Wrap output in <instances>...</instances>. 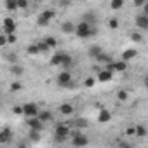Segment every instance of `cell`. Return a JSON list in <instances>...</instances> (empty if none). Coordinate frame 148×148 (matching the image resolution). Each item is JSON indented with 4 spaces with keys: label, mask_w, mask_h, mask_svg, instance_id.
<instances>
[{
    "label": "cell",
    "mask_w": 148,
    "mask_h": 148,
    "mask_svg": "<svg viewBox=\"0 0 148 148\" xmlns=\"http://www.w3.org/2000/svg\"><path fill=\"white\" fill-rule=\"evenodd\" d=\"M75 33H77L80 38H87V37L94 35V33H96V30H94V28H92L89 23L82 21V23H79V25L75 26Z\"/></svg>",
    "instance_id": "cell-1"
},
{
    "label": "cell",
    "mask_w": 148,
    "mask_h": 148,
    "mask_svg": "<svg viewBox=\"0 0 148 148\" xmlns=\"http://www.w3.org/2000/svg\"><path fill=\"white\" fill-rule=\"evenodd\" d=\"M68 132H70L68 125H64V124H58V125H56V131H54V138H56V141H58V143L64 141L66 136H68Z\"/></svg>",
    "instance_id": "cell-2"
},
{
    "label": "cell",
    "mask_w": 148,
    "mask_h": 148,
    "mask_svg": "<svg viewBox=\"0 0 148 148\" xmlns=\"http://www.w3.org/2000/svg\"><path fill=\"white\" fill-rule=\"evenodd\" d=\"M21 110H23V115H26L28 119H33V117H37L38 115V106L35 105V103H26V105H23L21 106Z\"/></svg>",
    "instance_id": "cell-3"
},
{
    "label": "cell",
    "mask_w": 148,
    "mask_h": 148,
    "mask_svg": "<svg viewBox=\"0 0 148 148\" xmlns=\"http://www.w3.org/2000/svg\"><path fill=\"white\" fill-rule=\"evenodd\" d=\"M14 32H16V23H14V19L5 18V19H4V35H5V37H7V35H14Z\"/></svg>",
    "instance_id": "cell-4"
},
{
    "label": "cell",
    "mask_w": 148,
    "mask_h": 148,
    "mask_svg": "<svg viewBox=\"0 0 148 148\" xmlns=\"http://www.w3.org/2000/svg\"><path fill=\"white\" fill-rule=\"evenodd\" d=\"M58 84L59 86H70L71 84V75H70V71H66V70H63L59 75H58Z\"/></svg>",
    "instance_id": "cell-5"
},
{
    "label": "cell",
    "mask_w": 148,
    "mask_h": 148,
    "mask_svg": "<svg viewBox=\"0 0 148 148\" xmlns=\"http://www.w3.org/2000/svg\"><path fill=\"white\" fill-rule=\"evenodd\" d=\"M11 138H12V131H11L9 127H5V129L0 131V145L9 143V141H11Z\"/></svg>",
    "instance_id": "cell-6"
},
{
    "label": "cell",
    "mask_w": 148,
    "mask_h": 148,
    "mask_svg": "<svg viewBox=\"0 0 148 148\" xmlns=\"http://www.w3.org/2000/svg\"><path fill=\"white\" fill-rule=\"evenodd\" d=\"M28 125H30V131H42V127H44V124L37 119V117H33V119H28Z\"/></svg>",
    "instance_id": "cell-7"
},
{
    "label": "cell",
    "mask_w": 148,
    "mask_h": 148,
    "mask_svg": "<svg viewBox=\"0 0 148 148\" xmlns=\"http://www.w3.org/2000/svg\"><path fill=\"white\" fill-rule=\"evenodd\" d=\"M71 143H73V146H86V145L89 143V139H87L86 136H82V134H75Z\"/></svg>",
    "instance_id": "cell-8"
},
{
    "label": "cell",
    "mask_w": 148,
    "mask_h": 148,
    "mask_svg": "<svg viewBox=\"0 0 148 148\" xmlns=\"http://www.w3.org/2000/svg\"><path fill=\"white\" fill-rule=\"evenodd\" d=\"M136 26L141 28V30H146V28H148V16L139 14V16L136 18Z\"/></svg>",
    "instance_id": "cell-9"
},
{
    "label": "cell",
    "mask_w": 148,
    "mask_h": 148,
    "mask_svg": "<svg viewBox=\"0 0 148 148\" xmlns=\"http://www.w3.org/2000/svg\"><path fill=\"white\" fill-rule=\"evenodd\" d=\"M136 56H138V51H136V49H125V51L122 52V61L127 63L129 59H134Z\"/></svg>",
    "instance_id": "cell-10"
},
{
    "label": "cell",
    "mask_w": 148,
    "mask_h": 148,
    "mask_svg": "<svg viewBox=\"0 0 148 148\" xmlns=\"http://www.w3.org/2000/svg\"><path fill=\"white\" fill-rule=\"evenodd\" d=\"M112 75H113V73L108 71V70H99L98 80H99V82H110V80H112Z\"/></svg>",
    "instance_id": "cell-11"
},
{
    "label": "cell",
    "mask_w": 148,
    "mask_h": 148,
    "mask_svg": "<svg viewBox=\"0 0 148 148\" xmlns=\"http://www.w3.org/2000/svg\"><path fill=\"white\" fill-rule=\"evenodd\" d=\"M110 119H112V113H110L108 110H99V115H98V122L105 124V122H110Z\"/></svg>",
    "instance_id": "cell-12"
},
{
    "label": "cell",
    "mask_w": 148,
    "mask_h": 148,
    "mask_svg": "<svg viewBox=\"0 0 148 148\" xmlns=\"http://www.w3.org/2000/svg\"><path fill=\"white\" fill-rule=\"evenodd\" d=\"M71 63H73L71 56L64 52V54H63V59H61V66H63V70H66V71H68V68L71 66Z\"/></svg>",
    "instance_id": "cell-13"
},
{
    "label": "cell",
    "mask_w": 148,
    "mask_h": 148,
    "mask_svg": "<svg viewBox=\"0 0 148 148\" xmlns=\"http://www.w3.org/2000/svg\"><path fill=\"white\" fill-rule=\"evenodd\" d=\"M63 54H64V52H56V54L51 58V64H52V66H61V59H63Z\"/></svg>",
    "instance_id": "cell-14"
},
{
    "label": "cell",
    "mask_w": 148,
    "mask_h": 148,
    "mask_svg": "<svg viewBox=\"0 0 148 148\" xmlns=\"http://www.w3.org/2000/svg\"><path fill=\"white\" fill-rule=\"evenodd\" d=\"M37 119L44 124V122H47V120H52V113H49V112H38Z\"/></svg>",
    "instance_id": "cell-15"
},
{
    "label": "cell",
    "mask_w": 148,
    "mask_h": 148,
    "mask_svg": "<svg viewBox=\"0 0 148 148\" xmlns=\"http://www.w3.org/2000/svg\"><path fill=\"white\" fill-rule=\"evenodd\" d=\"M96 59H98L99 63H105V64H110V63H113V61H112V56H110V54H105V52H101V54H99Z\"/></svg>",
    "instance_id": "cell-16"
},
{
    "label": "cell",
    "mask_w": 148,
    "mask_h": 148,
    "mask_svg": "<svg viewBox=\"0 0 148 148\" xmlns=\"http://www.w3.org/2000/svg\"><path fill=\"white\" fill-rule=\"evenodd\" d=\"M59 112H61L63 115H71V113H73V106L68 105V103H64V105L59 106Z\"/></svg>",
    "instance_id": "cell-17"
},
{
    "label": "cell",
    "mask_w": 148,
    "mask_h": 148,
    "mask_svg": "<svg viewBox=\"0 0 148 148\" xmlns=\"http://www.w3.org/2000/svg\"><path fill=\"white\" fill-rule=\"evenodd\" d=\"M61 30H63L64 33H73V32H75V25H73V23H70V21H66V23H63Z\"/></svg>",
    "instance_id": "cell-18"
},
{
    "label": "cell",
    "mask_w": 148,
    "mask_h": 148,
    "mask_svg": "<svg viewBox=\"0 0 148 148\" xmlns=\"http://www.w3.org/2000/svg\"><path fill=\"white\" fill-rule=\"evenodd\" d=\"M26 52H28L30 56H37V54L40 52V49H38L37 42H35V44H30V45H28V49H26Z\"/></svg>",
    "instance_id": "cell-19"
},
{
    "label": "cell",
    "mask_w": 148,
    "mask_h": 148,
    "mask_svg": "<svg viewBox=\"0 0 148 148\" xmlns=\"http://www.w3.org/2000/svg\"><path fill=\"white\" fill-rule=\"evenodd\" d=\"M134 136H139V138L146 136V129H145V125H134Z\"/></svg>",
    "instance_id": "cell-20"
},
{
    "label": "cell",
    "mask_w": 148,
    "mask_h": 148,
    "mask_svg": "<svg viewBox=\"0 0 148 148\" xmlns=\"http://www.w3.org/2000/svg\"><path fill=\"white\" fill-rule=\"evenodd\" d=\"M101 52H103V49H101V47H98V45H92V47L89 49V54H91L92 58H98Z\"/></svg>",
    "instance_id": "cell-21"
},
{
    "label": "cell",
    "mask_w": 148,
    "mask_h": 148,
    "mask_svg": "<svg viewBox=\"0 0 148 148\" xmlns=\"http://www.w3.org/2000/svg\"><path fill=\"white\" fill-rule=\"evenodd\" d=\"M44 44L47 45V49H51V47H56V44H58V40H56L54 37H47V38L44 40Z\"/></svg>",
    "instance_id": "cell-22"
},
{
    "label": "cell",
    "mask_w": 148,
    "mask_h": 148,
    "mask_svg": "<svg viewBox=\"0 0 148 148\" xmlns=\"http://www.w3.org/2000/svg\"><path fill=\"white\" fill-rule=\"evenodd\" d=\"M110 7H112L113 11H117V9H122V7H124V0H113V2L110 4Z\"/></svg>",
    "instance_id": "cell-23"
},
{
    "label": "cell",
    "mask_w": 148,
    "mask_h": 148,
    "mask_svg": "<svg viewBox=\"0 0 148 148\" xmlns=\"http://www.w3.org/2000/svg\"><path fill=\"white\" fill-rule=\"evenodd\" d=\"M5 9H7V11H16V9H18L16 0H7V2H5Z\"/></svg>",
    "instance_id": "cell-24"
},
{
    "label": "cell",
    "mask_w": 148,
    "mask_h": 148,
    "mask_svg": "<svg viewBox=\"0 0 148 148\" xmlns=\"http://www.w3.org/2000/svg\"><path fill=\"white\" fill-rule=\"evenodd\" d=\"M11 71L14 73V75H23V71H25V70H23L19 64H12V66H11Z\"/></svg>",
    "instance_id": "cell-25"
},
{
    "label": "cell",
    "mask_w": 148,
    "mask_h": 148,
    "mask_svg": "<svg viewBox=\"0 0 148 148\" xmlns=\"http://www.w3.org/2000/svg\"><path fill=\"white\" fill-rule=\"evenodd\" d=\"M5 59H7L9 63H12V64H16V63H18V58H16V54H14V52H11V54H5Z\"/></svg>",
    "instance_id": "cell-26"
},
{
    "label": "cell",
    "mask_w": 148,
    "mask_h": 148,
    "mask_svg": "<svg viewBox=\"0 0 148 148\" xmlns=\"http://www.w3.org/2000/svg\"><path fill=\"white\" fill-rule=\"evenodd\" d=\"M30 139L32 141H40V132L38 131H30Z\"/></svg>",
    "instance_id": "cell-27"
},
{
    "label": "cell",
    "mask_w": 148,
    "mask_h": 148,
    "mask_svg": "<svg viewBox=\"0 0 148 148\" xmlns=\"http://www.w3.org/2000/svg\"><path fill=\"white\" fill-rule=\"evenodd\" d=\"M40 16H42V18H45L47 21H51V19L54 18V12H52V11H44V12H42Z\"/></svg>",
    "instance_id": "cell-28"
},
{
    "label": "cell",
    "mask_w": 148,
    "mask_h": 148,
    "mask_svg": "<svg viewBox=\"0 0 148 148\" xmlns=\"http://www.w3.org/2000/svg\"><path fill=\"white\" fill-rule=\"evenodd\" d=\"M94 84H96V79H94V77H89V79H86V82H84L86 87H94Z\"/></svg>",
    "instance_id": "cell-29"
},
{
    "label": "cell",
    "mask_w": 148,
    "mask_h": 148,
    "mask_svg": "<svg viewBox=\"0 0 148 148\" xmlns=\"http://www.w3.org/2000/svg\"><path fill=\"white\" fill-rule=\"evenodd\" d=\"M11 89H12V91H21V89H23V84H21L19 80H16V82L11 84Z\"/></svg>",
    "instance_id": "cell-30"
},
{
    "label": "cell",
    "mask_w": 148,
    "mask_h": 148,
    "mask_svg": "<svg viewBox=\"0 0 148 148\" xmlns=\"http://www.w3.org/2000/svg\"><path fill=\"white\" fill-rule=\"evenodd\" d=\"M16 5H18V9H26L28 2H26V0H16Z\"/></svg>",
    "instance_id": "cell-31"
},
{
    "label": "cell",
    "mask_w": 148,
    "mask_h": 148,
    "mask_svg": "<svg viewBox=\"0 0 148 148\" xmlns=\"http://www.w3.org/2000/svg\"><path fill=\"white\" fill-rule=\"evenodd\" d=\"M131 38H132L134 42H141V40H143V35H141L139 32H134V33L131 35Z\"/></svg>",
    "instance_id": "cell-32"
},
{
    "label": "cell",
    "mask_w": 148,
    "mask_h": 148,
    "mask_svg": "<svg viewBox=\"0 0 148 148\" xmlns=\"http://www.w3.org/2000/svg\"><path fill=\"white\" fill-rule=\"evenodd\" d=\"M37 23H38L40 26H47V25H49L51 21H47V19H45V18H42V16H38V19H37Z\"/></svg>",
    "instance_id": "cell-33"
},
{
    "label": "cell",
    "mask_w": 148,
    "mask_h": 148,
    "mask_svg": "<svg viewBox=\"0 0 148 148\" xmlns=\"http://www.w3.org/2000/svg\"><path fill=\"white\" fill-rule=\"evenodd\" d=\"M117 98H119L120 101H125V99H127V92H125V91H119V94H117Z\"/></svg>",
    "instance_id": "cell-34"
},
{
    "label": "cell",
    "mask_w": 148,
    "mask_h": 148,
    "mask_svg": "<svg viewBox=\"0 0 148 148\" xmlns=\"http://www.w3.org/2000/svg\"><path fill=\"white\" fill-rule=\"evenodd\" d=\"M5 40H7V44H16V40H18V38H16V35H7V37H5Z\"/></svg>",
    "instance_id": "cell-35"
},
{
    "label": "cell",
    "mask_w": 148,
    "mask_h": 148,
    "mask_svg": "<svg viewBox=\"0 0 148 148\" xmlns=\"http://www.w3.org/2000/svg\"><path fill=\"white\" fill-rule=\"evenodd\" d=\"M110 28H112V30L119 28V21H117V19H112V21H110Z\"/></svg>",
    "instance_id": "cell-36"
},
{
    "label": "cell",
    "mask_w": 148,
    "mask_h": 148,
    "mask_svg": "<svg viewBox=\"0 0 148 148\" xmlns=\"http://www.w3.org/2000/svg\"><path fill=\"white\" fill-rule=\"evenodd\" d=\"M119 148H131V146H129L127 141H122V139H120V141H119Z\"/></svg>",
    "instance_id": "cell-37"
},
{
    "label": "cell",
    "mask_w": 148,
    "mask_h": 148,
    "mask_svg": "<svg viewBox=\"0 0 148 148\" xmlns=\"http://www.w3.org/2000/svg\"><path fill=\"white\" fill-rule=\"evenodd\" d=\"M7 44V40H5V35L4 33H0V47H2V45H5Z\"/></svg>",
    "instance_id": "cell-38"
},
{
    "label": "cell",
    "mask_w": 148,
    "mask_h": 148,
    "mask_svg": "<svg viewBox=\"0 0 148 148\" xmlns=\"http://www.w3.org/2000/svg\"><path fill=\"white\" fill-rule=\"evenodd\" d=\"M86 124H87V120H84V119H79L77 120V125L79 127H86Z\"/></svg>",
    "instance_id": "cell-39"
},
{
    "label": "cell",
    "mask_w": 148,
    "mask_h": 148,
    "mask_svg": "<svg viewBox=\"0 0 148 148\" xmlns=\"http://www.w3.org/2000/svg\"><path fill=\"white\" fill-rule=\"evenodd\" d=\"M127 136H134V127H127Z\"/></svg>",
    "instance_id": "cell-40"
},
{
    "label": "cell",
    "mask_w": 148,
    "mask_h": 148,
    "mask_svg": "<svg viewBox=\"0 0 148 148\" xmlns=\"http://www.w3.org/2000/svg\"><path fill=\"white\" fill-rule=\"evenodd\" d=\"M14 113H23V110H21V106H14V110H12Z\"/></svg>",
    "instance_id": "cell-41"
},
{
    "label": "cell",
    "mask_w": 148,
    "mask_h": 148,
    "mask_svg": "<svg viewBox=\"0 0 148 148\" xmlns=\"http://www.w3.org/2000/svg\"><path fill=\"white\" fill-rule=\"evenodd\" d=\"M18 148H28V146H26L25 143H19V145H18Z\"/></svg>",
    "instance_id": "cell-42"
}]
</instances>
